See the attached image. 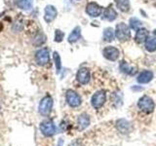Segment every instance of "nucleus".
Returning <instances> with one entry per match:
<instances>
[{
	"mask_svg": "<svg viewBox=\"0 0 156 146\" xmlns=\"http://www.w3.org/2000/svg\"><path fill=\"white\" fill-rule=\"evenodd\" d=\"M115 37L120 42H125L129 40L131 37V31L129 26L124 23H120L117 24L115 28Z\"/></svg>",
	"mask_w": 156,
	"mask_h": 146,
	"instance_id": "f257e3e1",
	"label": "nucleus"
},
{
	"mask_svg": "<svg viewBox=\"0 0 156 146\" xmlns=\"http://www.w3.org/2000/svg\"><path fill=\"white\" fill-rule=\"evenodd\" d=\"M138 107L140 110L144 112V113L149 114L151 112H153L155 104H154V101L152 100V99H150L148 96H144L139 99Z\"/></svg>",
	"mask_w": 156,
	"mask_h": 146,
	"instance_id": "f03ea898",
	"label": "nucleus"
},
{
	"mask_svg": "<svg viewBox=\"0 0 156 146\" xmlns=\"http://www.w3.org/2000/svg\"><path fill=\"white\" fill-rule=\"evenodd\" d=\"M106 100V94L104 90L98 91L96 94L93 95L92 99H91V103L95 109H100L101 107L104 106L105 102Z\"/></svg>",
	"mask_w": 156,
	"mask_h": 146,
	"instance_id": "7ed1b4c3",
	"label": "nucleus"
},
{
	"mask_svg": "<svg viewBox=\"0 0 156 146\" xmlns=\"http://www.w3.org/2000/svg\"><path fill=\"white\" fill-rule=\"evenodd\" d=\"M52 107H53V99L51 96H47L45 97H43L40 101V104H39V112H40L41 115L47 116L50 114Z\"/></svg>",
	"mask_w": 156,
	"mask_h": 146,
	"instance_id": "20e7f679",
	"label": "nucleus"
},
{
	"mask_svg": "<svg viewBox=\"0 0 156 146\" xmlns=\"http://www.w3.org/2000/svg\"><path fill=\"white\" fill-rule=\"evenodd\" d=\"M102 55L104 57L110 61H115L119 58L120 51L114 46H107L102 51Z\"/></svg>",
	"mask_w": 156,
	"mask_h": 146,
	"instance_id": "39448f33",
	"label": "nucleus"
},
{
	"mask_svg": "<svg viewBox=\"0 0 156 146\" xmlns=\"http://www.w3.org/2000/svg\"><path fill=\"white\" fill-rule=\"evenodd\" d=\"M66 99L67 104L70 107H78L82 102L80 96L78 95L76 92L72 91V90H68L66 92Z\"/></svg>",
	"mask_w": 156,
	"mask_h": 146,
	"instance_id": "423d86ee",
	"label": "nucleus"
},
{
	"mask_svg": "<svg viewBox=\"0 0 156 146\" xmlns=\"http://www.w3.org/2000/svg\"><path fill=\"white\" fill-rule=\"evenodd\" d=\"M35 61L39 65H46L50 61V54L47 48H42L36 52Z\"/></svg>",
	"mask_w": 156,
	"mask_h": 146,
	"instance_id": "0eeeda50",
	"label": "nucleus"
},
{
	"mask_svg": "<svg viewBox=\"0 0 156 146\" xmlns=\"http://www.w3.org/2000/svg\"><path fill=\"white\" fill-rule=\"evenodd\" d=\"M86 13L91 18H97L101 15L102 8L96 2H89L86 5Z\"/></svg>",
	"mask_w": 156,
	"mask_h": 146,
	"instance_id": "6e6552de",
	"label": "nucleus"
},
{
	"mask_svg": "<svg viewBox=\"0 0 156 146\" xmlns=\"http://www.w3.org/2000/svg\"><path fill=\"white\" fill-rule=\"evenodd\" d=\"M40 130L42 131V134L46 136H51L56 133L55 125H54V123L51 120L43 121L40 124Z\"/></svg>",
	"mask_w": 156,
	"mask_h": 146,
	"instance_id": "1a4fd4ad",
	"label": "nucleus"
},
{
	"mask_svg": "<svg viewBox=\"0 0 156 146\" xmlns=\"http://www.w3.org/2000/svg\"><path fill=\"white\" fill-rule=\"evenodd\" d=\"M90 78H91V75H90V71L88 68L82 67L76 73V80L78 81V83H80L82 85L88 84L90 81Z\"/></svg>",
	"mask_w": 156,
	"mask_h": 146,
	"instance_id": "9d476101",
	"label": "nucleus"
},
{
	"mask_svg": "<svg viewBox=\"0 0 156 146\" xmlns=\"http://www.w3.org/2000/svg\"><path fill=\"white\" fill-rule=\"evenodd\" d=\"M58 16L57 9L53 6V5H47L44 10V21L47 23H52Z\"/></svg>",
	"mask_w": 156,
	"mask_h": 146,
	"instance_id": "9b49d317",
	"label": "nucleus"
},
{
	"mask_svg": "<svg viewBox=\"0 0 156 146\" xmlns=\"http://www.w3.org/2000/svg\"><path fill=\"white\" fill-rule=\"evenodd\" d=\"M117 18V12L114 10V8H112V6H108L105 8L101 13V19L107 22H112Z\"/></svg>",
	"mask_w": 156,
	"mask_h": 146,
	"instance_id": "f8f14e48",
	"label": "nucleus"
},
{
	"mask_svg": "<svg viewBox=\"0 0 156 146\" xmlns=\"http://www.w3.org/2000/svg\"><path fill=\"white\" fill-rule=\"evenodd\" d=\"M153 78V73L150 70H144L140 73V75L136 78V80L140 84H147Z\"/></svg>",
	"mask_w": 156,
	"mask_h": 146,
	"instance_id": "ddd939ff",
	"label": "nucleus"
},
{
	"mask_svg": "<svg viewBox=\"0 0 156 146\" xmlns=\"http://www.w3.org/2000/svg\"><path fill=\"white\" fill-rule=\"evenodd\" d=\"M116 127L120 133L122 134H128L131 130V125L128 121H126L125 119H120L116 122Z\"/></svg>",
	"mask_w": 156,
	"mask_h": 146,
	"instance_id": "4468645a",
	"label": "nucleus"
},
{
	"mask_svg": "<svg viewBox=\"0 0 156 146\" xmlns=\"http://www.w3.org/2000/svg\"><path fill=\"white\" fill-rule=\"evenodd\" d=\"M148 37V31H147V29H145V28H139L138 30H136V35H135V41L136 43H144L145 42V40L147 39Z\"/></svg>",
	"mask_w": 156,
	"mask_h": 146,
	"instance_id": "2eb2a0df",
	"label": "nucleus"
},
{
	"mask_svg": "<svg viewBox=\"0 0 156 146\" xmlns=\"http://www.w3.org/2000/svg\"><path fill=\"white\" fill-rule=\"evenodd\" d=\"M80 36H81V28H80V26H75L73 28V30L70 32L67 40L70 44H73L79 40Z\"/></svg>",
	"mask_w": 156,
	"mask_h": 146,
	"instance_id": "dca6fc26",
	"label": "nucleus"
},
{
	"mask_svg": "<svg viewBox=\"0 0 156 146\" xmlns=\"http://www.w3.org/2000/svg\"><path fill=\"white\" fill-rule=\"evenodd\" d=\"M77 124H78V129L80 130H85L88 126L90 124V118L89 116L87 114H82L79 116V118H78V121H77Z\"/></svg>",
	"mask_w": 156,
	"mask_h": 146,
	"instance_id": "f3484780",
	"label": "nucleus"
},
{
	"mask_svg": "<svg viewBox=\"0 0 156 146\" xmlns=\"http://www.w3.org/2000/svg\"><path fill=\"white\" fill-rule=\"evenodd\" d=\"M119 67H120V69H121L122 72H124V73H126V74H128V75H134L135 73L136 72L135 67L131 66L128 62H126L124 61L120 62Z\"/></svg>",
	"mask_w": 156,
	"mask_h": 146,
	"instance_id": "a211bd4d",
	"label": "nucleus"
},
{
	"mask_svg": "<svg viewBox=\"0 0 156 146\" xmlns=\"http://www.w3.org/2000/svg\"><path fill=\"white\" fill-rule=\"evenodd\" d=\"M16 4L18 8L23 11H28L32 8L33 0H16Z\"/></svg>",
	"mask_w": 156,
	"mask_h": 146,
	"instance_id": "6ab92c4d",
	"label": "nucleus"
},
{
	"mask_svg": "<svg viewBox=\"0 0 156 146\" xmlns=\"http://www.w3.org/2000/svg\"><path fill=\"white\" fill-rule=\"evenodd\" d=\"M144 43H145L144 44V45H145V49L148 52L153 53V52L156 51V39L155 38L151 37V36H148Z\"/></svg>",
	"mask_w": 156,
	"mask_h": 146,
	"instance_id": "aec40b11",
	"label": "nucleus"
},
{
	"mask_svg": "<svg viewBox=\"0 0 156 146\" xmlns=\"http://www.w3.org/2000/svg\"><path fill=\"white\" fill-rule=\"evenodd\" d=\"M115 37V31L112 27H106L104 30V40L105 42H111Z\"/></svg>",
	"mask_w": 156,
	"mask_h": 146,
	"instance_id": "412c9836",
	"label": "nucleus"
},
{
	"mask_svg": "<svg viewBox=\"0 0 156 146\" xmlns=\"http://www.w3.org/2000/svg\"><path fill=\"white\" fill-rule=\"evenodd\" d=\"M117 7L122 12H128L130 10V2L129 0H115Z\"/></svg>",
	"mask_w": 156,
	"mask_h": 146,
	"instance_id": "4be33fe9",
	"label": "nucleus"
},
{
	"mask_svg": "<svg viewBox=\"0 0 156 146\" xmlns=\"http://www.w3.org/2000/svg\"><path fill=\"white\" fill-rule=\"evenodd\" d=\"M45 41H46L45 35L43 33H38L33 39V44L35 46H41L43 43H45Z\"/></svg>",
	"mask_w": 156,
	"mask_h": 146,
	"instance_id": "5701e85b",
	"label": "nucleus"
},
{
	"mask_svg": "<svg viewBox=\"0 0 156 146\" xmlns=\"http://www.w3.org/2000/svg\"><path fill=\"white\" fill-rule=\"evenodd\" d=\"M129 23H130L131 28L136 29V30H138V29L140 28L141 26H143V23H141V22L138 18H131L129 21Z\"/></svg>",
	"mask_w": 156,
	"mask_h": 146,
	"instance_id": "b1692460",
	"label": "nucleus"
},
{
	"mask_svg": "<svg viewBox=\"0 0 156 146\" xmlns=\"http://www.w3.org/2000/svg\"><path fill=\"white\" fill-rule=\"evenodd\" d=\"M53 58H54V61H55L57 72L58 73V72L61 71V68H62V61H61V57H60V55H58V52H54Z\"/></svg>",
	"mask_w": 156,
	"mask_h": 146,
	"instance_id": "393cba45",
	"label": "nucleus"
},
{
	"mask_svg": "<svg viewBox=\"0 0 156 146\" xmlns=\"http://www.w3.org/2000/svg\"><path fill=\"white\" fill-rule=\"evenodd\" d=\"M63 37H65V33H63L61 29H56L55 30V37H54V40L57 43H60L62 41Z\"/></svg>",
	"mask_w": 156,
	"mask_h": 146,
	"instance_id": "a878e982",
	"label": "nucleus"
},
{
	"mask_svg": "<svg viewBox=\"0 0 156 146\" xmlns=\"http://www.w3.org/2000/svg\"><path fill=\"white\" fill-rule=\"evenodd\" d=\"M70 146H81V144L79 143V142H77V141H76V142H74V143H72Z\"/></svg>",
	"mask_w": 156,
	"mask_h": 146,
	"instance_id": "bb28decb",
	"label": "nucleus"
},
{
	"mask_svg": "<svg viewBox=\"0 0 156 146\" xmlns=\"http://www.w3.org/2000/svg\"><path fill=\"white\" fill-rule=\"evenodd\" d=\"M153 34H154V36H155V39H156V30H154Z\"/></svg>",
	"mask_w": 156,
	"mask_h": 146,
	"instance_id": "cd10ccee",
	"label": "nucleus"
},
{
	"mask_svg": "<svg viewBox=\"0 0 156 146\" xmlns=\"http://www.w3.org/2000/svg\"><path fill=\"white\" fill-rule=\"evenodd\" d=\"M78 1H79V0H78Z\"/></svg>",
	"mask_w": 156,
	"mask_h": 146,
	"instance_id": "c85d7f7f",
	"label": "nucleus"
}]
</instances>
